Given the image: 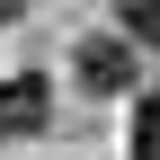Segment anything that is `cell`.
<instances>
[{"instance_id": "6da1fadb", "label": "cell", "mask_w": 160, "mask_h": 160, "mask_svg": "<svg viewBox=\"0 0 160 160\" xmlns=\"http://www.w3.org/2000/svg\"><path fill=\"white\" fill-rule=\"evenodd\" d=\"M45 116H53L45 71H18V80H0V133H36Z\"/></svg>"}, {"instance_id": "7a4b0ae2", "label": "cell", "mask_w": 160, "mask_h": 160, "mask_svg": "<svg viewBox=\"0 0 160 160\" xmlns=\"http://www.w3.org/2000/svg\"><path fill=\"white\" fill-rule=\"evenodd\" d=\"M80 80H89L98 98H125V89H133V45H116V36H89V45H80Z\"/></svg>"}, {"instance_id": "3957f363", "label": "cell", "mask_w": 160, "mask_h": 160, "mask_svg": "<svg viewBox=\"0 0 160 160\" xmlns=\"http://www.w3.org/2000/svg\"><path fill=\"white\" fill-rule=\"evenodd\" d=\"M116 18H125L133 45H160V0H116Z\"/></svg>"}, {"instance_id": "277c9868", "label": "cell", "mask_w": 160, "mask_h": 160, "mask_svg": "<svg viewBox=\"0 0 160 160\" xmlns=\"http://www.w3.org/2000/svg\"><path fill=\"white\" fill-rule=\"evenodd\" d=\"M133 160H160V107H133Z\"/></svg>"}, {"instance_id": "5b68a950", "label": "cell", "mask_w": 160, "mask_h": 160, "mask_svg": "<svg viewBox=\"0 0 160 160\" xmlns=\"http://www.w3.org/2000/svg\"><path fill=\"white\" fill-rule=\"evenodd\" d=\"M9 18H18V0H0V27H9Z\"/></svg>"}, {"instance_id": "8992f818", "label": "cell", "mask_w": 160, "mask_h": 160, "mask_svg": "<svg viewBox=\"0 0 160 160\" xmlns=\"http://www.w3.org/2000/svg\"><path fill=\"white\" fill-rule=\"evenodd\" d=\"M0 142H9V133H0Z\"/></svg>"}]
</instances>
